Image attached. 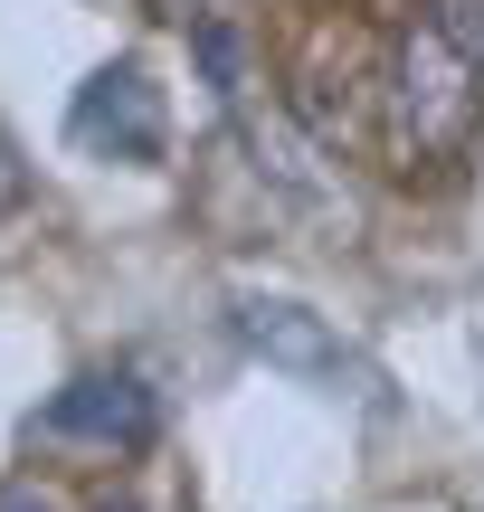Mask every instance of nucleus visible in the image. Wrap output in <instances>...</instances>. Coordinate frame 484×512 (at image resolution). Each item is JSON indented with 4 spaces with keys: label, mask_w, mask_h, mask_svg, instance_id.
<instances>
[{
    "label": "nucleus",
    "mask_w": 484,
    "mask_h": 512,
    "mask_svg": "<svg viewBox=\"0 0 484 512\" xmlns=\"http://www.w3.org/2000/svg\"><path fill=\"white\" fill-rule=\"evenodd\" d=\"M238 342L257 351L266 370H285V380H342V342L333 323H323L314 304H295V294H238Z\"/></svg>",
    "instance_id": "39448f33"
},
{
    "label": "nucleus",
    "mask_w": 484,
    "mask_h": 512,
    "mask_svg": "<svg viewBox=\"0 0 484 512\" xmlns=\"http://www.w3.org/2000/svg\"><path fill=\"white\" fill-rule=\"evenodd\" d=\"M295 124L314 133L323 152H342L361 124H371V105L390 95V57H371V29L361 19H314V29L295 38Z\"/></svg>",
    "instance_id": "f03ea898"
},
{
    "label": "nucleus",
    "mask_w": 484,
    "mask_h": 512,
    "mask_svg": "<svg viewBox=\"0 0 484 512\" xmlns=\"http://www.w3.org/2000/svg\"><path fill=\"white\" fill-rule=\"evenodd\" d=\"M67 133L95 162H162V143H171L162 86H152L143 67H95L86 86H76V105H67Z\"/></svg>",
    "instance_id": "20e7f679"
},
{
    "label": "nucleus",
    "mask_w": 484,
    "mask_h": 512,
    "mask_svg": "<svg viewBox=\"0 0 484 512\" xmlns=\"http://www.w3.org/2000/svg\"><path fill=\"white\" fill-rule=\"evenodd\" d=\"M19 437L29 446H86V456H143L152 446V389L133 380V370H86V380H67Z\"/></svg>",
    "instance_id": "7ed1b4c3"
},
{
    "label": "nucleus",
    "mask_w": 484,
    "mask_h": 512,
    "mask_svg": "<svg viewBox=\"0 0 484 512\" xmlns=\"http://www.w3.org/2000/svg\"><path fill=\"white\" fill-rule=\"evenodd\" d=\"M380 114H390V143L418 152V162H447V152L475 143L484 57L466 48V29H456L447 10H418L409 29L390 38V95H380Z\"/></svg>",
    "instance_id": "f257e3e1"
},
{
    "label": "nucleus",
    "mask_w": 484,
    "mask_h": 512,
    "mask_svg": "<svg viewBox=\"0 0 484 512\" xmlns=\"http://www.w3.org/2000/svg\"><path fill=\"white\" fill-rule=\"evenodd\" d=\"M105 512H162V503H143V494H114V503H105Z\"/></svg>",
    "instance_id": "0eeeda50"
},
{
    "label": "nucleus",
    "mask_w": 484,
    "mask_h": 512,
    "mask_svg": "<svg viewBox=\"0 0 484 512\" xmlns=\"http://www.w3.org/2000/svg\"><path fill=\"white\" fill-rule=\"evenodd\" d=\"M19 200H29V162H19V143L0 133V219H10Z\"/></svg>",
    "instance_id": "423d86ee"
}]
</instances>
